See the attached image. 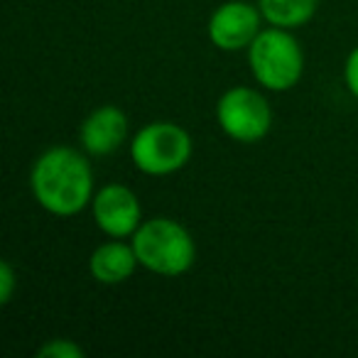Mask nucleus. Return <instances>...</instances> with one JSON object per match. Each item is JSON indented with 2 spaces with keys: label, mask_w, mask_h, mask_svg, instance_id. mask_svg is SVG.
<instances>
[{
  "label": "nucleus",
  "mask_w": 358,
  "mask_h": 358,
  "mask_svg": "<svg viewBox=\"0 0 358 358\" xmlns=\"http://www.w3.org/2000/svg\"><path fill=\"white\" fill-rule=\"evenodd\" d=\"M30 187L37 204L55 216H74L94 201L91 164L74 148H50L35 159Z\"/></svg>",
  "instance_id": "f257e3e1"
},
{
  "label": "nucleus",
  "mask_w": 358,
  "mask_h": 358,
  "mask_svg": "<svg viewBox=\"0 0 358 358\" xmlns=\"http://www.w3.org/2000/svg\"><path fill=\"white\" fill-rule=\"evenodd\" d=\"M133 248L145 270L164 278L185 275L196 260L192 234L182 224L164 216L140 224V229L133 234Z\"/></svg>",
  "instance_id": "f03ea898"
},
{
  "label": "nucleus",
  "mask_w": 358,
  "mask_h": 358,
  "mask_svg": "<svg viewBox=\"0 0 358 358\" xmlns=\"http://www.w3.org/2000/svg\"><path fill=\"white\" fill-rule=\"evenodd\" d=\"M248 64L255 81L270 91H289L304 71V52L285 27L260 30L248 47Z\"/></svg>",
  "instance_id": "7ed1b4c3"
},
{
  "label": "nucleus",
  "mask_w": 358,
  "mask_h": 358,
  "mask_svg": "<svg viewBox=\"0 0 358 358\" xmlns=\"http://www.w3.org/2000/svg\"><path fill=\"white\" fill-rule=\"evenodd\" d=\"M130 157L143 174L164 177L185 167L192 157V138L182 125L157 120L148 123L130 140Z\"/></svg>",
  "instance_id": "20e7f679"
},
{
  "label": "nucleus",
  "mask_w": 358,
  "mask_h": 358,
  "mask_svg": "<svg viewBox=\"0 0 358 358\" xmlns=\"http://www.w3.org/2000/svg\"><path fill=\"white\" fill-rule=\"evenodd\" d=\"M216 120L236 143H258L273 128V110L260 91L236 86L219 99Z\"/></svg>",
  "instance_id": "39448f33"
},
{
  "label": "nucleus",
  "mask_w": 358,
  "mask_h": 358,
  "mask_svg": "<svg viewBox=\"0 0 358 358\" xmlns=\"http://www.w3.org/2000/svg\"><path fill=\"white\" fill-rule=\"evenodd\" d=\"M260 8L245 0H229L219 6L209 17V40L224 52L248 50L250 42L260 35Z\"/></svg>",
  "instance_id": "423d86ee"
},
{
  "label": "nucleus",
  "mask_w": 358,
  "mask_h": 358,
  "mask_svg": "<svg viewBox=\"0 0 358 358\" xmlns=\"http://www.w3.org/2000/svg\"><path fill=\"white\" fill-rule=\"evenodd\" d=\"M96 226L110 238H133V234L143 224L140 199L125 185H106L94 194L91 201Z\"/></svg>",
  "instance_id": "0eeeda50"
},
{
  "label": "nucleus",
  "mask_w": 358,
  "mask_h": 358,
  "mask_svg": "<svg viewBox=\"0 0 358 358\" xmlns=\"http://www.w3.org/2000/svg\"><path fill=\"white\" fill-rule=\"evenodd\" d=\"M81 145L89 155L103 157L110 155L125 143L128 138V118L118 106H99L84 118L79 128Z\"/></svg>",
  "instance_id": "6e6552de"
},
{
  "label": "nucleus",
  "mask_w": 358,
  "mask_h": 358,
  "mask_svg": "<svg viewBox=\"0 0 358 358\" xmlns=\"http://www.w3.org/2000/svg\"><path fill=\"white\" fill-rule=\"evenodd\" d=\"M140 265L133 243H123V238H113L99 245L89 258V273L101 285H120L133 278Z\"/></svg>",
  "instance_id": "1a4fd4ad"
},
{
  "label": "nucleus",
  "mask_w": 358,
  "mask_h": 358,
  "mask_svg": "<svg viewBox=\"0 0 358 358\" xmlns=\"http://www.w3.org/2000/svg\"><path fill=\"white\" fill-rule=\"evenodd\" d=\"M258 8L270 25L294 30L312 20L319 0H258Z\"/></svg>",
  "instance_id": "9d476101"
},
{
  "label": "nucleus",
  "mask_w": 358,
  "mask_h": 358,
  "mask_svg": "<svg viewBox=\"0 0 358 358\" xmlns=\"http://www.w3.org/2000/svg\"><path fill=\"white\" fill-rule=\"evenodd\" d=\"M37 356H47V358H81L84 356V348L79 343H74L71 338H52L45 346H40Z\"/></svg>",
  "instance_id": "9b49d317"
},
{
  "label": "nucleus",
  "mask_w": 358,
  "mask_h": 358,
  "mask_svg": "<svg viewBox=\"0 0 358 358\" xmlns=\"http://www.w3.org/2000/svg\"><path fill=\"white\" fill-rule=\"evenodd\" d=\"M13 289H15V273H13V265L8 260H3L0 263V302H10Z\"/></svg>",
  "instance_id": "f8f14e48"
},
{
  "label": "nucleus",
  "mask_w": 358,
  "mask_h": 358,
  "mask_svg": "<svg viewBox=\"0 0 358 358\" xmlns=\"http://www.w3.org/2000/svg\"><path fill=\"white\" fill-rule=\"evenodd\" d=\"M343 81H346V89L358 99V47L346 57V64H343Z\"/></svg>",
  "instance_id": "ddd939ff"
}]
</instances>
